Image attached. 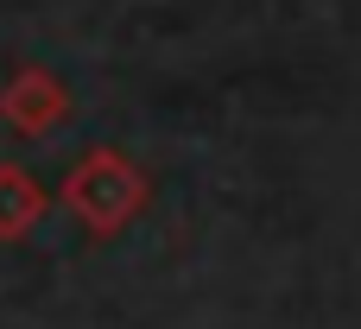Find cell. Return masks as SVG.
<instances>
[{
  "instance_id": "1",
  "label": "cell",
  "mask_w": 361,
  "mask_h": 329,
  "mask_svg": "<svg viewBox=\"0 0 361 329\" xmlns=\"http://www.w3.org/2000/svg\"><path fill=\"white\" fill-rule=\"evenodd\" d=\"M63 197H70V209H76L95 235H108V228H121V222L146 203V178H140L121 152H89V159L70 171Z\"/></svg>"
},
{
  "instance_id": "2",
  "label": "cell",
  "mask_w": 361,
  "mask_h": 329,
  "mask_svg": "<svg viewBox=\"0 0 361 329\" xmlns=\"http://www.w3.org/2000/svg\"><path fill=\"white\" fill-rule=\"evenodd\" d=\"M63 108H70V95H63L57 76H44V70H19L13 89L0 95V114H6L19 133H44L51 120H63Z\"/></svg>"
},
{
  "instance_id": "3",
  "label": "cell",
  "mask_w": 361,
  "mask_h": 329,
  "mask_svg": "<svg viewBox=\"0 0 361 329\" xmlns=\"http://www.w3.org/2000/svg\"><path fill=\"white\" fill-rule=\"evenodd\" d=\"M44 209V190L19 171V165H0V235H25Z\"/></svg>"
}]
</instances>
